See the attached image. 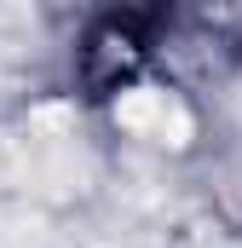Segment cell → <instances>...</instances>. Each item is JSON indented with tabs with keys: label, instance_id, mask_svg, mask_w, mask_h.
<instances>
[{
	"label": "cell",
	"instance_id": "1",
	"mask_svg": "<svg viewBox=\"0 0 242 248\" xmlns=\"http://www.w3.org/2000/svg\"><path fill=\"white\" fill-rule=\"evenodd\" d=\"M116 122L133 133V139H150V144H190V133H196V116L184 110L179 93H167V87H133V93H121L116 98Z\"/></svg>",
	"mask_w": 242,
	"mask_h": 248
}]
</instances>
